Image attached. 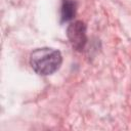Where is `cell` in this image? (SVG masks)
<instances>
[{
  "label": "cell",
  "instance_id": "1",
  "mask_svg": "<svg viewBox=\"0 0 131 131\" xmlns=\"http://www.w3.org/2000/svg\"><path fill=\"white\" fill-rule=\"evenodd\" d=\"M62 61L58 50L52 48H37L30 55V64L39 75L47 76L56 72Z\"/></svg>",
  "mask_w": 131,
  "mask_h": 131
},
{
  "label": "cell",
  "instance_id": "2",
  "mask_svg": "<svg viewBox=\"0 0 131 131\" xmlns=\"http://www.w3.org/2000/svg\"><path fill=\"white\" fill-rule=\"evenodd\" d=\"M68 38L72 44V46L76 50H83L85 47L87 37H86V26L81 20H76L72 23L67 31Z\"/></svg>",
  "mask_w": 131,
  "mask_h": 131
},
{
  "label": "cell",
  "instance_id": "3",
  "mask_svg": "<svg viewBox=\"0 0 131 131\" xmlns=\"http://www.w3.org/2000/svg\"><path fill=\"white\" fill-rule=\"evenodd\" d=\"M77 10L75 0H62L61 4V21H68L74 18Z\"/></svg>",
  "mask_w": 131,
  "mask_h": 131
}]
</instances>
